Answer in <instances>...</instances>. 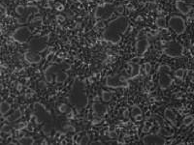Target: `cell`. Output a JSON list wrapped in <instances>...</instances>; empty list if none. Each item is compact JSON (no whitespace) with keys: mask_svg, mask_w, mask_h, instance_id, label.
<instances>
[{"mask_svg":"<svg viewBox=\"0 0 194 145\" xmlns=\"http://www.w3.org/2000/svg\"><path fill=\"white\" fill-rule=\"evenodd\" d=\"M56 10H57V11H63L64 6L62 5V4H57V6H56Z\"/></svg>","mask_w":194,"mask_h":145,"instance_id":"60d3db41","label":"cell"},{"mask_svg":"<svg viewBox=\"0 0 194 145\" xmlns=\"http://www.w3.org/2000/svg\"><path fill=\"white\" fill-rule=\"evenodd\" d=\"M22 116V113L20 108H17L16 110L14 111V113H12L10 116L7 117L6 120L8 122H15L17 120H19Z\"/></svg>","mask_w":194,"mask_h":145,"instance_id":"44dd1931","label":"cell"},{"mask_svg":"<svg viewBox=\"0 0 194 145\" xmlns=\"http://www.w3.org/2000/svg\"><path fill=\"white\" fill-rule=\"evenodd\" d=\"M129 20L125 16H118L108 23L104 28L103 38L112 44H118L128 30Z\"/></svg>","mask_w":194,"mask_h":145,"instance_id":"6da1fadb","label":"cell"},{"mask_svg":"<svg viewBox=\"0 0 194 145\" xmlns=\"http://www.w3.org/2000/svg\"><path fill=\"white\" fill-rule=\"evenodd\" d=\"M22 84H18V86H17V90H18V91H20V90H22Z\"/></svg>","mask_w":194,"mask_h":145,"instance_id":"7bdbcfd3","label":"cell"},{"mask_svg":"<svg viewBox=\"0 0 194 145\" xmlns=\"http://www.w3.org/2000/svg\"><path fill=\"white\" fill-rule=\"evenodd\" d=\"M116 6L112 3H105L101 4L96 7L94 11V18L97 19H102V20H108L113 16L115 13Z\"/></svg>","mask_w":194,"mask_h":145,"instance_id":"52a82bcc","label":"cell"},{"mask_svg":"<svg viewBox=\"0 0 194 145\" xmlns=\"http://www.w3.org/2000/svg\"><path fill=\"white\" fill-rule=\"evenodd\" d=\"M89 140H90V137H89L88 135H85L79 140V144H88Z\"/></svg>","mask_w":194,"mask_h":145,"instance_id":"4dcf8cb0","label":"cell"},{"mask_svg":"<svg viewBox=\"0 0 194 145\" xmlns=\"http://www.w3.org/2000/svg\"><path fill=\"white\" fill-rule=\"evenodd\" d=\"M134 119L136 120L137 122H141V121L143 120V115H142V114H141V115H138V116L134 117Z\"/></svg>","mask_w":194,"mask_h":145,"instance_id":"ab89813d","label":"cell"},{"mask_svg":"<svg viewBox=\"0 0 194 145\" xmlns=\"http://www.w3.org/2000/svg\"><path fill=\"white\" fill-rule=\"evenodd\" d=\"M19 144H23V145H31L35 143V139L33 138L32 136H22L20 138H19Z\"/></svg>","mask_w":194,"mask_h":145,"instance_id":"cb8c5ba5","label":"cell"},{"mask_svg":"<svg viewBox=\"0 0 194 145\" xmlns=\"http://www.w3.org/2000/svg\"><path fill=\"white\" fill-rule=\"evenodd\" d=\"M68 101L69 104L76 107L78 110H82L88 105L89 99L85 81L78 77L74 80L68 95Z\"/></svg>","mask_w":194,"mask_h":145,"instance_id":"7a4b0ae2","label":"cell"},{"mask_svg":"<svg viewBox=\"0 0 194 145\" xmlns=\"http://www.w3.org/2000/svg\"><path fill=\"white\" fill-rule=\"evenodd\" d=\"M56 19H57L58 21L62 22V21H64V20H65V16H62V15H58V16H56Z\"/></svg>","mask_w":194,"mask_h":145,"instance_id":"f35d334b","label":"cell"},{"mask_svg":"<svg viewBox=\"0 0 194 145\" xmlns=\"http://www.w3.org/2000/svg\"><path fill=\"white\" fill-rule=\"evenodd\" d=\"M71 69V65L66 62H60V63L53 64L47 67L44 71V76L47 83H53L54 76L60 71H68Z\"/></svg>","mask_w":194,"mask_h":145,"instance_id":"277c9868","label":"cell"},{"mask_svg":"<svg viewBox=\"0 0 194 145\" xmlns=\"http://www.w3.org/2000/svg\"><path fill=\"white\" fill-rule=\"evenodd\" d=\"M128 64L131 66V74H130V76L127 77V79L130 80V79H134L135 77H137V76L140 75L141 66L139 64L133 63V62H128Z\"/></svg>","mask_w":194,"mask_h":145,"instance_id":"d6986e66","label":"cell"},{"mask_svg":"<svg viewBox=\"0 0 194 145\" xmlns=\"http://www.w3.org/2000/svg\"><path fill=\"white\" fill-rule=\"evenodd\" d=\"M2 129H3L2 131H3L4 132H10V131H11V130H10V127H8V126H4Z\"/></svg>","mask_w":194,"mask_h":145,"instance_id":"b9f144b4","label":"cell"},{"mask_svg":"<svg viewBox=\"0 0 194 145\" xmlns=\"http://www.w3.org/2000/svg\"><path fill=\"white\" fill-rule=\"evenodd\" d=\"M168 26L177 35L183 34L186 30V23L185 19L181 16H172L168 20Z\"/></svg>","mask_w":194,"mask_h":145,"instance_id":"9c48e42d","label":"cell"},{"mask_svg":"<svg viewBox=\"0 0 194 145\" xmlns=\"http://www.w3.org/2000/svg\"><path fill=\"white\" fill-rule=\"evenodd\" d=\"M193 121H194V117L193 115H186V116L183 118L182 120V124H183V126H190L191 124H193Z\"/></svg>","mask_w":194,"mask_h":145,"instance_id":"4316f807","label":"cell"},{"mask_svg":"<svg viewBox=\"0 0 194 145\" xmlns=\"http://www.w3.org/2000/svg\"><path fill=\"white\" fill-rule=\"evenodd\" d=\"M115 12H117V13L118 14H123L124 12V6L123 5H118V7H116V9H115Z\"/></svg>","mask_w":194,"mask_h":145,"instance_id":"8d00e7d4","label":"cell"},{"mask_svg":"<svg viewBox=\"0 0 194 145\" xmlns=\"http://www.w3.org/2000/svg\"><path fill=\"white\" fill-rule=\"evenodd\" d=\"M143 68H144L145 72H146V75H149V74L151 72V64H150V62H146V63H144Z\"/></svg>","mask_w":194,"mask_h":145,"instance_id":"d6a6232c","label":"cell"},{"mask_svg":"<svg viewBox=\"0 0 194 145\" xmlns=\"http://www.w3.org/2000/svg\"><path fill=\"white\" fill-rule=\"evenodd\" d=\"M39 8L34 5H30V6H22V5H18L15 9V12L19 18H22L24 19H28V18L33 14L39 13Z\"/></svg>","mask_w":194,"mask_h":145,"instance_id":"8fae6325","label":"cell"},{"mask_svg":"<svg viewBox=\"0 0 194 145\" xmlns=\"http://www.w3.org/2000/svg\"><path fill=\"white\" fill-rule=\"evenodd\" d=\"M164 117H165L166 120H168L170 123L172 124L173 126H177V116H176V113L171 109V108H166L164 110Z\"/></svg>","mask_w":194,"mask_h":145,"instance_id":"ac0fdd59","label":"cell"},{"mask_svg":"<svg viewBox=\"0 0 194 145\" xmlns=\"http://www.w3.org/2000/svg\"><path fill=\"white\" fill-rule=\"evenodd\" d=\"M105 85L109 88H128L129 87V80L127 77L116 74V75H109L106 76Z\"/></svg>","mask_w":194,"mask_h":145,"instance_id":"5b68a950","label":"cell"},{"mask_svg":"<svg viewBox=\"0 0 194 145\" xmlns=\"http://www.w3.org/2000/svg\"><path fill=\"white\" fill-rule=\"evenodd\" d=\"M142 142L144 144H159L164 145L167 143V140L164 136H160V135H156V133H150L146 135L142 138Z\"/></svg>","mask_w":194,"mask_h":145,"instance_id":"7c38bea8","label":"cell"},{"mask_svg":"<svg viewBox=\"0 0 194 145\" xmlns=\"http://www.w3.org/2000/svg\"><path fill=\"white\" fill-rule=\"evenodd\" d=\"M174 75H175V77H177V79H183V76H185V70L182 69V68H180V69L176 70Z\"/></svg>","mask_w":194,"mask_h":145,"instance_id":"83f0119b","label":"cell"},{"mask_svg":"<svg viewBox=\"0 0 194 145\" xmlns=\"http://www.w3.org/2000/svg\"><path fill=\"white\" fill-rule=\"evenodd\" d=\"M32 35V32L27 26H19L12 33V38L18 44H25Z\"/></svg>","mask_w":194,"mask_h":145,"instance_id":"30bf717a","label":"cell"},{"mask_svg":"<svg viewBox=\"0 0 194 145\" xmlns=\"http://www.w3.org/2000/svg\"><path fill=\"white\" fill-rule=\"evenodd\" d=\"M26 127H27V123H25V122H19V123L16 124L15 128L17 130H22V129H25Z\"/></svg>","mask_w":194,"mask_h":145,"instance_id":"d590c367","label":"cell"},{"mask_svg":"<svg viewBox=\"0 0 194 145\" xmlns=\"http://www.w3.org/2000/svg\"><path fill=\"white\" fill-rule=\"evenodd\" d=\"M176 9L182 15V16H187L192 11V7L189 6L183 0H176Z\"/></svg>","mask_w":194,"mask_h":145,"instance_id":"e0dca14e","label":"cell"},{"mask_svg":"<svg viewBox=\"0 0 194 145\" xmlns=\"http://www.w3.org/2000/svg\"><path fill=\"white\" fill-rule=\"evenodd\" d=\"M185 47L181 44L176 41L168 42L163 47V53L171 58H181L183 55Z\"/></svg>","mask_w":194,"mask_h":145,"instance_id":"8992f818","label":"cell"},{"mask_svg":"<svg viewBox=\"0 0 194 145\" xmlns=\"http://www.w3.org/2000/svg\"><path fill=\"white\" fill-rule=\"evenodd\" d=\"M92 111L94 116H101L105 117V115L108 113V107L105 104L95 102L92 104Z\"/></svg>","mask_w":194,"mask_h":145,"instance_id":"2e32d148","label":"cell"},{"mask_svg":"<svg viewBox=\"0 0 194 145\" xmlns=\"http://www.w3.org/2000/svg\"><path fill=\"white\" fill-rule=\"evenodd\" d=\"M34 112L37 123L42 125V132L46 136L51 135L54 125V120L51 112L41 103L34 104Z\"/></svg>","mask_w":194,"mask_h":145,"instance_id":"3957f363","label":"cell"},{"mask_svg":"<svg viewBox=\"0 0 194 145\" xmlns=\"http://www.w3.org/2000/svg\"><path fill=\"white\" fill-rule=\"evenodd\" d=\"M153 128V124L150 123L149 121H146L145 123H144V126H143V130H142V132H149L150 131V129Z\"/></svg>","mask_w":194,"mask_h":145,"instance_id":"f546056e","label":"cell"},{"mask_svg":"<svg viewBox=\"0 0 194 145\" xmlns=\"http://www.w3.org/2000/svg\"><path fill=\"white\" fill-rule=\"evenodd\" d=\"M126 8H127L128 10H132V9H133V7H132V5H131V4L127 5V6H126Z\"/></svg>","mask_w":194,"mask_h":145,"instance_id":"ee69618b","label":"cell"},{"mask_svg":"<svg viewBox=\"0 0 194 145\" xmlns=\"http://www.w3.org/2000/svg\"><path fill=\"white\" fill-rule=\"evenodd\" d=\"M173 79L171 76L169 75V72H163L160 74L158 77V86L161 90H166L168 89L170 86L172 85Z\"/></svg>","mask_w":194,"mask_h":145,"instance_id":"4fadbf2b","label":"cell"},{"mask_svg":"<svg viewBox=\"0 0 194 145\" xmlns=\"http://www.w3.org/2000/svg\"><path fill=\"white\" fill-rule=\"evenodd\" d=\"M172 71L171 67H169L168 65H162L158 68V72L159 74H163V72H170Z\"/></svg>","mask_w":194,"mask_h":145,"instance_id":"f1b7e54d","label":"cell"},{"mask_svg":"<svg viewBox=\"0 0 194 145\" xmlns=\"http://www.w3.org/2000/svg\"><path fill=\"white\" fill-rule=\"evenodd\" d=\"M68 110H69V107L66 104H61L58 105V111L60 113H67Z\"/></svg>","mask_w":194,"mask_h":145,"instance_id":"1f68e13d","label":"cell"},{"mask_svg":"<svg viewBox=\"0 0 194 145\" xmlns=\"http://www.w3.org/2000/svg\"><path fill=\"white\" fill-rule=\"evenodd\" d=\"M109 137L110 138H113V139H116L118 137V133L115 132V131H112V132H109Z\"/></svg>","mask_w":194,"mask_h":145,"instance_id":"74e56055","label":"cell"},{"mask_svg":"<svg viewBox=\"0 0 194 145\" xmlns=\"http://www.w3.org/2000/svg\"><path fill=\"white\" fill-rule=\"evenodd\" d=\"M101 99L104 103H109V102H111L112 99H113V94H112V92L106 91V90H102Z\"/></svg>","mask_w":194,"mask_h":145,"instance_id":"d4e9b609","label":"cell"},{"mask_svg":"<svg viewBox=\"0 0 194 145\" xmlns=\"http://www.w3.org/2000/svg\"><path fill=\"white\" fill-rule=\"evenodd\" d=\"M155 25L159 29H166L167 20H166L165 16H157L155 19Z\"/></svg>","mask_w":194,"mask_h":145,"instance_id":"7402d4cb","label":"cell"},{"mask_svg":"<svg viewBox=\"0 0 194 145\" xmlns=\"http://www.w3.org/2000/svg\"><path fill=\"white\" fill-rule=\"evenodd\" d=\"M24 60L29 64H38L42 61V55L27 49V51H25L24 53Z\"/></svg>","mask_w":194,"mask_h":145,"instance_id":"9a60e30c","label":"cell"},{"mask_svg":"<svg viewBox=\"0 0 194 145\" xmlns=\"http://www.w3.org/2000/svg\"><path fill=\"white\" fill-rule=\"evenodd\" d=\"M103 120H104V117H101V116H94L92 120V124L93 125H97V124H100L103 122Z\"/></svg>","mask_w":194,"mask_h":145,"instance_id":"e575fe53","label":"cell"},{"mask_svg":"<svg viewBox=\"0 0 194 145\" xmlns=\"http://www.w3.org/2000/svg\"><path fill=\"white\" fill-rule=\"evenodd\" d=\"M149 47H150V42L146 38L138 39L136 44H135V48H136L137 53L140 54V55H144L146 53Z\"/></svg>","mask_w":194,"mask_h":145,"instance_id":"5bb4252c","label":"cell"},{"mask_svg":"<svg viewBox=\"0 0 194 145\" xmlns=\"http://www.w3.org/2000/svg\"><path fill=\"white\" fill-rule=\"evenodd\" d=\"M2 29H3V24H2V23H0V32L2 31Z\"/></svg>","mask_w":194,"mask_h":145,"instance_id":"f6af8a7d","label":"cell"},{"mask_svg":"<svg viewBox=\"0 0 194 145\" xmlns=\"http://www.w3.org/2000/svg\"><path fill=\"white\" fill-rule=\"evenodd\" d=\"M106 27V24H105V21L104 20H97L95 24V28L97 29H104Z\"/></svg>","mask_w":194,"mask_h":145,"instance_id":"836d02e7","label":"cell"},{"mask_svg":"<svg viewBox=\"0 0 194 145\" xmlns=\"http://www.w3.org/2000/svg\"><path fill=\"white\" fill-rule=\"evenodd\" d=\"M130 113H131V116L134 118V117H136V116H138V115H141V114H142V109H141L138 105H133V107H131Z\"/></svg>","mask_w":194,"mask_h":145,"instance_id":"484cf974","label":"cell"},{"mask_svg":"<svg viewBox=\"0 0 194 145\" xmlns=\"http://www.w3.org/2000/svg\"><path fill=\"white\" fill-rule=\"evenodd\" d=\"M54 76H55L54 80H55L56 83H63L68 79V74H67V71H60V72H58Z\"/></svg>","mask_w":194,"mask_h":145,"instance_id":"ffe728a7","label":"cell"},{"mask_svg":"<svg viewBox=\"0 0 194 145\" xmlns=\"http://www.w3.org/2000/svg\"><path fill=\"white\" fill-rule=\"evenodd\" d=\"M49 40H50L49 36H38L35 38H32L29 41L28 51L40 53L41 51H45L47 48Z\"/></svg>","mask_w":194,"mask_h":145,"instance_id":"ba28073f","label":"cell"},{"mask_svg":"<svg viewBox=\"0 0 194 145\" xmlns=\"http://www.w3.org/2000/svg\"><path fill=\"white\" fill-rule=\"evenodd\" d=\"M11 110V104L7 101H3L0 103V113L1 115H5Z\"/></svg>","mask_w":194,"mask_h":145,"instance_id":"603a6c76","label":"cell"}]
</instances>
